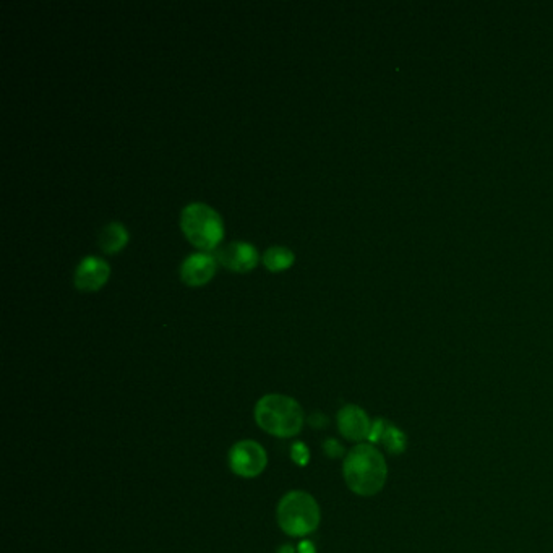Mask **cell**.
<instances>
[{
    "label": "cell",
    "instance_id": "10",
    "mask_svg": "<svg viewBox=\"0 0 553 553\" xmlns=\"http://www.w3.org/2000/svg\"><path fill=\"white\" fill-rule=\"evenodd\" d=\"M369 440L370 445L382 447L392 456L402 455L408 448V437L404 435V432L383 419H378L372 424Z\"/></svg>",
    "mask_w": 553,
    "mask_h": 553
},
{
    "label": "cell",
    "instance_id": "14",
    "mask_svg": "<svg viewBox=\"0 0 553 553\" xmlns=\"http://www.w3.org/2000/svg\"><path fill=\"white\" fill-rule=\"evenodd\" d=\"M323 449H325V455L328 457H341L345 455V448H343V445L339 443V441L335 440V438H329V440L325 441L323 443Z\"/></svg>",
    "mask_w": 553,
    "mask_h": 553
},
{
    "label": "cell",
    "instance_id": "5",
    "mask_svg": "<svg viewBox=\"0 0 553 553\" xmlns=\"http://www.w3.org/2000/svg\"><path fill=\"white\" fill-rule=\"evenodd\" d=\"M268 456L260 443L244 440L235 443L229 451V465L234 474L244 479H253L265 471Z\"/></svg>",
    "mask_w": 553,
    "mask_h": 553
},
{
    "label": "cell",
    "instance_id": "17",
    "mask_svg": "<svg viewBox=\"0 0 553 553\" xmlns=\"http://www.w3.org/2000/svg\"><path fill=\"white\" fill-rule=\"evenodd\" d=\"M278 553H296V550H294L292 546H282Z\"/></svg>",
    "mask_w": 553,
    "mask_h": 553
},
{
    "label": "cell",
    "instance_id": "11",
    "mask_svg": "<svg viewBox=\"0 0 553 553\" xmlns=\"http://www.w3.org/2000/svg\"><path fill=\"white\" fill-rule=\"evenodd\" d=\"M129 241L130 234L127 231V227L122 225V223H117V221L109 223L99 234V247L107 255L119 253V252L125 249V245L129 244Z\"/></svg>",
    "mask_w": 553,
    "mask_h": 553
},
{
    "label": "cell",
    "instance_id": "16",
    "mask_svg": "<svg viewBox=\"0 0 553 553\" xmlns=\"http://www.w3.org/2000/svg\"><path fill=\"white\" fill-rule=\"evenodd\" d=\"M299 553H315V546H313L312 542L304 540V542H300V546H299Z\"/></svg>",
    "mask_w": 553,
    "mask_h": 553
},
{
    "label": "cell",
    "instance_id": "13",
    "mask_svg": "<svg viewBox=\"0 0 553 553\" xmlns=\"http://www.w3.org/2000/svg\"><path fill=\"white\" fill-rule=\"evenodd\" d=\"M290 457H292V461L299 465H305L309 463V457H310V451L309 448L305 447L304 443H296L294 447H292V451H290Z\"/></svg>",
    "mask_w": 553,
    "mask_h": 553
},
{
    "label": "cell",
    "instance_id": "6",
    "mask_svg": "<svg viewBox=\"0 0 553 553\" xmlns=\"http://www.w3.org/2000/svg\"><path fill=\"white\" fill-rule=\"evenodd\" d=\"M217 263L234 273H250L260 263V255L250 242H233L215 252Z\"/></svg>",
    "mask_w": 553,
    "mask_h": 553
},
{
    "label": "cell",
    "instance_id": "2",
    "mask_svg": "<svg viewBox=\"0 0 553 553\" xmlns=\"http://www.w3.org/2000/svg\"><path fill=\"white\" fill-rule=\"evenodd\" d=\"M255 420L262 430L278 438H290L304 427V410L286 394H266L255 406Z\"/></svg>",
    "mask_w": 553,
    "mask_h": 553
},
{
    "label": "cell",
    "instance_id": "4",
    "mask_svg": "<svg viewBox=\"0 0 553 553\" xmlns=\"http://www.w3.org/2000/svg\"><path fill=\"white\" fill-rule=\"evenodd\" d=\"M320 506L317 500L300 490L289 492L278 505V524L292 538H305L320 526Z\"/></svg>",
    "mask_w": 553,
    "mask_h": 553
},
{
    "label": "cell",
    "instance_id": "12",
    "mask_svg": "<svg viewBox=\"0 0 553 553\" xmlns=\"http://www.w3.org/2000/svg\"><path fill=\"white\" fill-rule=\"evenodd\" d=\"M262 262H263V265L268 272L281 273V272H286L296 263V255L288 247L274 245V247L266 250L263 257H262Z\"/></svg>",
    "mask_w": 553,
    "mask_h": 553
},
{
    "label": "cell",
    "instance_id": "7",
    "mask_svg": "<svg viewBox=\"0 0 553 553\" xmlns=\"http://www.w3.org/2000/svg\"><path fill=\"white\" fill-rule=\"evenodd\" d=\"M217 260L209 252H197L185 258L180 265V280L189 288H201L215 278Z\"/></svg>",
    "mask_w": 553,
    "mask_h": 553
},
{
    "label": "cell",
    "instance_id": "9",
    "mask_svg": "<svg viewBox=\"0 0 553 553\" xmlns=\"http://www.w3.org/2000/svg\"><path fill=\"white\" fill-rule=\"evenodd\" d=\"M372 424L367 412L359 406L349 404L337 412V429L346 440L357 443L369 440Z\"/></svg>",
    "mask_w": 553,
    "mask_h": 553
},
{
    "label": "cell",
    "instance_id": "1",
    "mask_svg": "<svg viewBox=\"0 0 553 553\" xmlns=\"http://www.w3.org/2000/svg\"><path fill=\"white\" fill-rule=\"evenodd\" d=\"M343 474L347 487L355 495L373 497L385 487L388 465L377 447L361 443L346 455Z\"/></svg>",
    "mask_w": 553,
    "mask_h": 553
},
{
    "label": "cell",
    "instance_id": "3",
    "mask_svg": "<svg viewBox=\"0 0 553 553\" xmlns=\"http://www.w3.org/2000/svg\"><path fill=\"white\" fill-rule=\"evenodd\" d=\"M180 227L189 242L201 252L217 250L225 239V223L207 203H190L182 209Z\"/></svg>",
    "mask_w": 553,
    "mask_h": 553
},
{
    "label": "cell",
    "instance_id": "8",
    "mask_svg": "<svg viewBox=\"0 0 553 553\" xmlns=\"http://www.w3.org/2000/svg\"><path fill=\"white\" fill-rule=\"evenodd\" d=\"M111 276V266L103 258L85 257L75 270V288L83 292H97L106 286Z\"/></svg>",
    "mask_w": 553,
    "mask_h": 553
},
{
    "label": "cell",
    "instance_id": "15",
    "mask_svg": "<svg viewBox=\"0 0 553 553\" xmlns=\"http://www.w3.org/2000/svg\"><path fill=\"white\" fill-rule=\"evenodd\" d=\"M309 424L315 427V429H323V427H327L328 425V419L325 416H321V414H313L309 419Z\"/></svg>",
    "mask_w": 553,
    "mask_h": 553
}]
</instances>
